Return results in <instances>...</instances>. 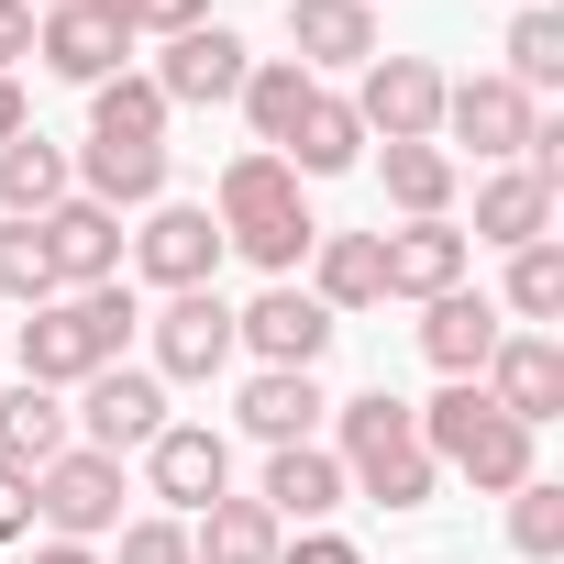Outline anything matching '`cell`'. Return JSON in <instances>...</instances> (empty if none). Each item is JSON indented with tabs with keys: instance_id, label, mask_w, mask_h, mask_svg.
<instances>
[{
	"instance_id": "obj_15",
	"label": "cell",
	"mask_w": 564,
	"mask_h": 564,
	"mask_svg": "<svg viewBox=\"0 0 564 564\" xmlns=\"http://www.w3.org/2000/svg\"><path fill=\"white\" fill-rule=\"evenodd\" d=\"M344 498H355V487H344L333 443H289V454H265V476H254V509H265L276 531H333Z\"/></svg>"
},
{
	"instance_id": "obj_7",
	"label": "cell",
	"mask_w": 564,
	"mask_h": 564,
	"mask_svg": "<svg viewBox=\"0 0 564 564\" xmlns=\"http://www.w3.org/2000/svg\"><path fill=\"white\" fill-rule=\"evenodd\" d=\"M531 122H542V100H520V89L487 67V78H443V133H432V144H443L454 166H465V155H476V166H520Z\"/></svg>"
},
{
	"instance_id": "obj_33",
	"label": "cell",
	"mask_w": 564,
	"mask_h": 564,
	"mask_svg": "<svg viewBox=\"0 0 564 564\" xmlns=\"http://www.w3.org/2000/svg\"><path fill=\"white\" fill-rule=\"evenodd\" d=\"M166 100H155V78L144 67H122V78H100L89 89V144H166Z\"/></svg>"
},
{
	"instance_id": "obj_20",
	"label": "cell",
	"mask_w": 564,
	"mask_h": 564,
	"mask_svg": "<svg viewBox=\"0 0 564 564\" xmlns=\"http://www.w3.org/2000/svg\"><path fill=\"white\" fill-rule=\"evenodd\" d=\"M289 56L333 89V78H355L366 56H388V45H377V12H366V0H289Z\"/></svg>"
},
{
	"instance_id": "obj_5",
	"label": "cell",
	"mask_w": 564,
	"mask_h": 564,
	"mask_svg": "<svg viewBox=\"0 0 564 564\" xmlns=\"http://www.w3.org/2000/svg\"><path fill=\"white\" fill-rule=\"evenodd\" d=\"M221 221H210V199H155V210H133V243H122V265L144 276L155 300H177V289H221Z\"/></svg>"
},
{
	"instance_id": "obj_24",
	"label": "cell",
	"mask_w": 564,
	"mask_h": 564,
	"mask_svg": "<svg viewBox=\"0 0 564 564\" xmlns=\"http://www.w3.org/2000/svg\"><path fill=\"white\" fill-rule=\"evenodd\" d=\"M67 166H78V199H100V210H155L166 199V144H67Z\"/></svg>"
},
{
	"instance_id": "obj_26",
	"label": "cell",
	"mask_w": 564,
	"mask_h": 564,
	"mask_svg": "<svg viewBox=\"0 0 564 564\" xmlns=\"http://www.w3.org/2000/svg\"><path fill=\"white\" fill-rule=\"evenodd\" d=\"M377 188H388V210H399V221H454L465 166H454L443 144H377Z\"/></svg>"
},
{
	"instance_id": "obj_18",
	"label": "cell",
	"mask_w": 564,
	"mask_h": 564,
	"mask_svg": "<svg viewBox=\"0 0 564 564\" xmlns=\"http://www.w3.org/2000/svg\"><path fill=\"white\" fill-rule=\"evenodd\" d=\"M45 265H56V289H111V276H122V210H100V199H56L45 221Z\"/></svg>"
},
{
	"instance_id": "obj_35",
	"label": "cell",
	"mask_w": 564,
	"mask_h": 564,
	"mask_svg": "<svg viewBox=\"0 0 564 564\" xmlns=\"http://www.w3.org/2000/svg\"><path fill=\"white\" fill-rule=\"evenodd\" d=\"M509 553H520V564H553V553H564V487H553V476H520V487H509Z\"/></svg>"
},
{
	"instance_id": "obj_38",
	"label": "cell",
	"mask_w": 564,
	"mask_h": 564,
	"mask_svg": "<svg viewBox=\"0 0 564 564\" xmlns=\"http://www.w3.org/2000/svg\"><path fill=\"white\" fill-rule=\"evenodd\" d=\"M276 564H366V542H355V531H289Z\"/></svg>"
},
{
	"instance_id": "obj_40",
	"label": "cell",
	"mask_w": 564,
	"mask_h": 564,
	"mask_svg": "<svg viewBox=\"0 0 564 564\" xmlns=\"http://www.w3.org/2000/svg\"><path fill=\"white\" fill-rule=\"evenodd\" d=\"M34 56V12H23V0H0V78H12Z\"/></svg>"
},
{
	"instance_id": "obj_1",
	"label": "cell",
	"mask_w": 564,
	"mask_h": 564,
	"mask_svg": "<svg viewBox=\"0 0 564 564\" xmlns=\"http://www.w3.org/2000/svg\"><path fill=\"white\" fill-rule=\"evenodd\" d=\"M210 221H221V243H232L254 276H300V265H311V243H322V210H311V188L289 177V155H265V144H243V155L221 166V188H210Z\"/></svg>"
},
{
	"instance_id": "obj_34",
	"label": "cell",
	"mask_w": 564,
	"mask_h": 564,
	"mask_svg": "<svg viewBox=\"0 0 564 564\" xmlns=\"http://www.w3.org/2000/svg\"><path fill=\"white\" fill-rule=\"evenodd\" d=\"M45 300H67L56 265H45V232L34 221H0V311H45Z\"/></svg>"
},
{
	"instance_id": "obj_16",
	"label": "cell",
	"mask_w": 564,
	"mask_h": 564,
	"mask_svg": "<svg viewBox=\"0 0 564 564\" xmlns=\"http://www.w3.org/2000/svg\"><path fill=\"white\" fill-rule=\"evenodd\" d=\"M520 432H542V421H564V344L553 333H498V355H487V377H476Z\"/></svg>"
},
{
	"instance_id": "obj_28",
	"label": "cell",
	"mask_w": 564,
	"mask_h": 564,
	"mask_svg": "<svg viewBox=\"0 0 564 564\" xmlns=\"http://www.w3.org/2000/svg\"><path fill=\"white\" fill-rule=\"evenodd\" d=\"M56 199H78V166H67V144H45V133H12V144H0V221H45Z\"/></svg>"
},
{
	"instance_id": "obj_39",
	"label": "cell",
	"mask_w": 564,
	"mask_h": 564,
	"mask_svg": "<svg viewBox=\"0 0 564 564\" xmlns=\"http://www.w3.org/2000/svg\"><path fill=\"white\" fill-rule=\"evenodd\" d=\"M0 542H34V476L0 465Z\"/></svg>"
},
{
	"instance_id": "obj_14",
	"label": "cell",
	"mask_w": 564,
	"mask_h": 564,
	"mask_svg": "<svg viewBox=\"0 0 564 564\" xmlns=\"http://www.w3.org/2000/svg\"><path fill=\"white\" fill-rule=\"evenodd\" d=\"M333 399H322V366H254L243 399H232V432L265 443V454H289V443H322Z\"/></svg>"
},
{
	"instance_id": "obj_23",
	"label": "cell",
	"mask_w": 564,
	"mask_h": 564,
	"mask_svg": "<svg viewBox=\"0 0 564 564\" xmlns=\"http://www.w3.org/2000/svg\"><path fill=\"white\" fill-rule=\"evenodd\" d=\"M498 300L487 289H443V300H421V355L443 366V377H487V355H498Z\"/></svg>"
},
{
	"instance_id": "obj_31",
	"label": "cell",
	"mask_w": 564,
	"mask_h": 564,
	"mask_svg": "<svg viewBox=\"0 0 564 564\" xmlns=\"http://www.w3.org/2000/svg\"><path fill=\"white\" fill-rule=\"evenodd\" d=\"M498 322H509V333H553V322H564V243H520V254H509Z\"/></svg>"
},
{
	"instance_id": "obj_4",
	"label": "cell",
	"mask_w": 564,
	"mask_h": 564,
	"mask_svg": "<svg viewBox=\"0 0 564 564\" xmlns=\"http://www.w3.org/2000/svg\"><path fill=\"white\" fill-rule=\"evenodd\" d=\"M133 333H144V300L122 289V276H111V289H67V300L23 311V377L67 399V388H89L100 366H122Z\"/></svg>"
},
{
	"instance_id": "obj_37",
	"label": "cell",
	"mask_w": 564,
	"mask_h": 564,
	"mask_svg": "<svg viewBox=\"0 0 564 564\" xmlns=\"http://www.w3.org/2000/svg\"><path fill=\"white\" fill-rule=\"evenodd\" d=\"M89 12H100V23H122V34H155V45H166V34L210 23V0H89Z\"/></svg>"
},
{
	"instance_id": "obj_43",
	"label": "cell",
	"mask_w": 564,
	"mask_h": 564,
	"mask_svg": "<svg viewBox=\"0 0 564 564\" xmlns=\"http://www.w3.org/2000/svg\"><path fill=\"white\" fill-rule=\"evenodd\" d=\"M23 12H67V0H23Z\"/></svg>"
},
{
	"instance_id": "obj_45",
	"label": "cell",
	"mask_w": 564,
	"mask_h": 564,
	"mask_svg": "<svg viewBox=\"0 0 564 564\" xmlns=\"http://www.w3.org/2000/svg\"><path fill=\"white\" fill-rule=\"evenodd\" d=\"M366 12H377V0H366Z\"/></svg>"
},
{
	"instance_id": "obj_29",
	"label": "cell",
	"mask_w": 564,
	"mask_h": 564,
	"mask_svg": "<svg viewBox=\"0 0 564 564\" xmlns=\"http://www.w3.org/2000/svg\"><path fill=\"white\" fill-rule=\"evenodd\" d=\"M276 155H289V177H300V188H311V177H344V166H366V122H355V100H344V89H322V100L300 111V133L276 144Z\"/></svg>"
},
{
	"instance_id": "obj_19",
	"label": "cell",
	"mask_w": 564,
	"mask_h": 564,
	"mask_svg": "<svg viewBox=\"0 0 564 564\" xmlns=\"http://www.w3.org/2000/svg\"><path fill=\"white\" fill-rule=\"evenodd\" d=\"M34 56H45V78L100 89V78H122V67H133V34H122V23H100L89 0H67V12H34Z\"/></svg>"
},
{
	"instance_id": "obj_10",
	"label": "cell",
	"mask_w": 564,
	"mask_h": 564,
	"mask_svg": "<svg viewBox=\"0 0 564 564\" xmlns=\"http://www.w3.org/2000/svg\"><path fill=\"white\" fill-rule=\"evenodd\" d=\"M144 366H155L166 388H210V377L232 366V300H221V289H177V300H155V322H144Z\"/></svg>"
},
{
	"instance_id": "obj_11",
	"label": "cell",
	"mask_w": 564,
	"mask_h": 564,
	"mask_svg": "<svg viewBox=\"0 0 564 564\" xmlns=\"http://www.w3.org/2000/svg\"><path fill=\"white\" fill-rule=\"evenodd\" d=\"M67 421H78V443H89V454H111V465H122V454H144L177 410H166V377L122 355V366H100V377L78 388V410H67Z\"/></svg>"
},
{
	"instance_id": "obj_2",
	"label": "cell",
	"mask_w": 564,
	"mask_h": 564,
	"mask_svg": "<svg viewBox=\"0 0 564 564\" xmlns=\"http://www.w3.org/2000/svg\"><path fill=\"white\" fill-rule=\"evenodd\" d=\"M333 465H344L355 498H377V509H399V520L443 498V465L421 454V421H410L399 388H355V399H333Z\"/></svg>"
},
{
	"instance_id": "obj_9",
	"label": "cell",
	"mask_w": 564,
	"mask_h": 564,
	"mask_svg": "<svg viewBox=\"0 0 564 564\" xmlns=\"http://www.w3.org/2000/svg\"><path fill=\"white\" fill-rule=\"evenodd\" d=\"M344 100H355L366 144H432L443 133V67L432 56H366Z\"/></svg>"
},
{
	"instance_id": "obj_41",
	"label": "cell",
	"mask_w": 564,
	"mask_h": 564,
	"mask_svg": "<svg viewBox=\"0 0 564 564\" xmlns=\"http://www.w3.org/2000/svg\"><path fill=\"white\" fill-rule=\"evenodd\" d=\"M12 133H34V100H23V78H0V144Z\"/></svg>"
},
{
	"instance_id": "obj_3",
	"label": "cell",
	"mask_w": 564,
	"mask_h": 564,
	"mask_svg": "<svg viewBox=\"0 0 564 564\" xmlns=\"http://www.w3.org/2000/svg\"><path fill=\"white\" fill-rule=\"evenodd\" d=\"M410 421H421V454H432L443 476H465L476 498H509L520 476H542V432H520L476 377H443Z\"/></svg>"
},
{
	"instance_id": "obj_27",
	"label": "cell",
	"mask_w": 564,
	"mask_h": 564,
	"mask_svg": "<svg viewBox=\"0 0 564 564\" xmlns=\"http://www.w3.org/2000/svg\"><path fill=\"white\" fill-rule=\"evenodd\" d=\"M311 100H322V78H311L300 56H254V67H243V89H232V111H243V133H254L265 155L300 133V111H311Z\"/></svg>"
},
{
	"instance_id": "obj_13",
	"label": "cell",
	"mask_w": 564,
	"mask_h": 564,
	"mask_svg": "<svg viewBox=\"0 0 564 564\" xmlns=\"http://www.w3.org/2000/svg\"><path fill=\"white\" fill-rule=\"evenodd\" d=\"M243 67H254V45H243L232 23H188V34H166V56H155L144 78H155L166 111H221V100L243 89Z\"/></svg>"
},
{
	"instance_id": "obj_30",
	"label": "cell",
	"mask_w": 564,
	"mask_h": 564,
	"mask_svg": "<svg viewBox=\"0 0 564 564\" xmlns=\"http://www.w3.org/2000/svg\"><path fill=\"white\" fill-rule=\"evenodd\" d=\"M276 542H289V531H276L254 498H210L188 520V564H276Z\"/></svg>"
},
{
	"instance_id": "obj_6",
	"label": "cell",
	"mask_w": 564,
	"mask_h": 564,
	"mask_svg": "<svg viewBox=\"0 0 564 564\" xmlns=\"http://www.w3.org/2000/svg\"><path fill=\"white\" fill-rule=\"evenodd\" d=\"M122 498H133V487H122V465H111V454H89V443H67V454L34 476V531H45V542H89V553H100V542L122 531Z\"/></svg>"
},
{
	"instance_id": "obj_12",
	"label": "cell",
	"mask_w": 564,
	"mask_h": 564,
	"mask_svg": "<svg viewBox=\"0 0 564 564\" xmlns=\"http://www.w3.org/2000/svg\"><path fill=\"white\" fill-rule=\"evenodd\" d=\"M144 498H155L166 520H199L210 498H232V432H221V421H166V432L144 443Z\"/></svg>"
},
{
	"instance_id": "obj_25",
	"label": "cell",
	"mask_w": 564,
	"mask_h": 564,
	"mask_svg": "<svg viewBox=\"0 0 564 564\" xmlns=\"http://www.w3.org/2000/svg\"><path fill=\"white\" fill-rule=\"evenodd\" d=\"M67 443H78V421H67V399H56V388H34V377L0 388V465H12V476H45Z\"/></svg>"
},
{
	"instance_id": "obj_32",
	"label": "cell",
	"mask_w": 564,
	"mask_h": 564,
	"mask_svg": "<svg viewBox=\"0 0 564 564\" xmlns=\"http://www.w3.org/2000/svg\"><path fill=\"white\" fill-rule=\"evenodd\" d=\"M509 67V89L520 100H542V89H564V12H553V0H520V12H509V45H498Z\"/></svg>"
},
{
	"instance_id": "obj_22",
	"label": "cell",
	"mask_w": 564,
	"mask_h": 564,
	"mask_svg": "<svg viewBox=\"0 0 564 564\" xmlns=\"http://www.w3.org/2000/svg\"><path fill=\"white\" fill-rule=\"evenodd\" d=\"M553 199H564V188H542L531 166H487V177H476V232H465V243H498V254L553 243Z\"/></svg>"
},
{
	"instance_id": "obj_21",
	"label": "cell",
	"mask_w": 564,
	"mask_h": 564,
	"mask_svg": "<svg viewBox=\"0 0 564 564\" xmlns=\"http://www.w3.org/2000/svg\"><path fill=\"white\" fill-rule=\"evenodd\" d=\"M300 289H311L333 322L388 311V254H377V232H322V243H311V265H300Z\"/></svg>"
},
{
	"instance_id": "obj_17",
	"label": "cell",
	"mask_w": 564,
	"mask_h": 564,
	"mask_svg": "<svg viewBox=\"0 0 564 564\" xmlns=\"http://www.w3.org/2000/svg\"><path fill=\"white\" fill-rule=\"evenodd\" d=\"M377 254H388V300H410V311L476 276V243H465V221H399V232H377Z\"/></svg>"
},
{
	"instance_id": "obj_42",
	"label": "cell",
	"mask_w": 564,
	"mask_h": 564,
	"mask_svg": "<svg viewBox=\"0 0 564 564\" xmlns=\"http://www.w3.org/2000/svg\"><path fill=\"white\" fill-rule=\"evenodd\" d=\"M23 564H100V553H89V542H45V531H34V542H23Z\"/></svg>"
},
{
	"instance_id": "obj_36",
	"label": "cell",
	"mask_w": 564,
	"mask_h": 564,
	"mask_svg": "<svg viewBox=\"0 0 564 564\" xmlns=\"http://www.w3.org/2000/svg\"><path fill=\"white\" fill-rule=\"evenodd\" d=\"M111 564H188V520H166V509H133V520L111 531Z\"/></svg>"
},
{
	"instance_id": "obj_8",
	"label": "cell",
	"mask_w": 564,
	"mask_h": 564,
	"mask_svg": "<svg viewBox=\"0 0 564 564\" xmlns=\"http://www.w3.org/2000/svg\"><path fill=\"white\" fill-rule=\"evenodd\" d=\"M333 333H344V322L300 289V276H265L254 300H232V355H254V366H322Z\"/></svg>"
},
{
	"instance_id": "obj_44",
	"label": "cell",
	"mask_w": 564,
	"mask_h": 564,
	"mask_svg": "<svg viewBox=\"0 0 564 564\" xmlns=\"http://www.w3.org/2000/svg\"><path fill=\"white\" fill-rule=\"evenodd\" d=\"M509 12H520V0H509Z\"/></svg>"
}]
</instances>
